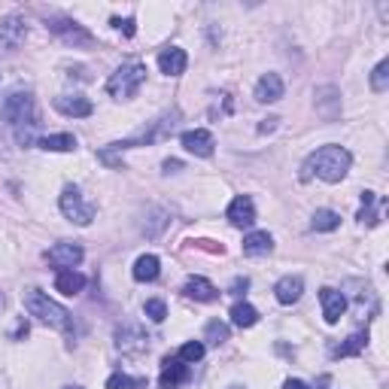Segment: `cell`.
<instances>
[{"mask_svg":"<svg viewBox=\"0 0 389 389\" xmlns=\"http://www.w3.org/2000/svg\"><path fill=\"white\" fill-rule=\"evenodd\" d=\"M40 149L46 152H73L76 149V137L73 134H49V137H40Z\"/></svg>","mask_w":389,"mask_h":389,"instance_id":"7402d4cb","label":"cell"},{"mask_svg":"<svg viewBox=\"0 0 389 389\" xmlns=\"http://www.w3.org/2000/svg\"><path fill=\"white\" fill-rule=\"evenodd\" d=\"M350 164H353V155L344 146H323L316 149L314 155H307V162L301 167V180L307 182L310 177H319L323 182H341L350 173Z\"/></svg>","mask_w":389,"mask_h":389,"instance_id":"6da1fadb","label":"cell"},{"mask_svg":"<svg viewBox=\"0 0 389 389\" xmlns=\"http://www.w3.org/2000/svg\"><path fill=\"white\" fill-rule=\"evenodd\" d=\"M113 28H116V30H122V34H125V37H134V19H113Z\"/></svg>","mask_w":389,"mask_h":389,"instance_id":"4dcf8cb0","label":"cell"},{"mask_svg":"<svg viewBox=\"0 0 389 389\" xmlns=\"http://www.w3.org/2000/svg\"><path fill=\"white\" fill-rule=\"evenodd\" d=\"M3 119L15 128V140L21 146L34 143V131H37V106H34V95L30 91H12L3 101Z\"/></svg>","mask_w":389,"mask_h":389,"instance_id":"7a4b0ae2","label":"cell"},{"mask_svg":"<svg viewBox=\"0 0 389 389\" xmlns=\"http://www.w3.org/2000/svg\"><path fill=\"white\" fill-rule=\"evenodd\" d=\"M247 286H249V280L243 277V280H234V286H231V289H234V295H240V292H243V289H247Z\"/></svg>","mask_w":389,"mask_h":389,"instance_id":"836d02e7","label":"cell"},{"mask_svg":"<svg viewBox=\"0 0 389 389\" xmlns=\"http://www.w3.org/2000/svg\"><path fill=\"white\" fill-rule=\"evenodd\" d=\"M256 323H258V310L253 307V304L238 301L231 307V325H238V329H253Z\"/></svg>","mask_w":389,"mask_h":389,"instance_id":"44dd1931","label":"cell"},{"mask_svg":"<svg viewBox=\"0 0 389 389\" xmlns=\"http://www.w3.org/2000/svg\"><path fill=\"white\" fill-rule=\"evenodd\" d=\"M106 389H146V377H128L119 371L106 380Z\"/></svg>","mask_w":389,"mask_h":389,"instance_id":"484cf974","label":"cell"},{"mask_svg":"<svg viewBox=\"0 0 389 389\" xmlns=\"http://www.w3.org/2000/svg\"><path fill=\"white\" fill-rule=\"evenodd\" d=\"M365 344H368V332H356V334H350V338L341 344L338 350H334V356L338 359H347V356H359Z\"/></svg>","mask_w":389,"mask_h":389,"instance_id":"603a6c76","label":"cell"},{"mask_svg":"<svg viewBox=\"0 0 389 389\" xmlns=\"http://www.w3.org/2000/svg\"><path fill=\"white\" fill-rule=\"evenodd\" d=\"M0 304H3V298H0Z\"/></svg>","mask_w":389,"mask_h":389,"instance_id":"8d00e7d4","label":"cell"},{"mask_svg":"<svg viewBox=\"0 0 389 389\" xmlns=\"http://www.w3.org/2000/svg\"><path fill=\"white\" fill-rule=\"evenodd\" d=\"M143 79H146V64H140V61H128V64L116 67V70L110 73V79H106V91H110L113 97H119V101H128V97L137 95V88L143 86Z\"/></svg>","mask_w":389,"mask_h":389,"instance_id":"277c9868","label":"cell"},{"mask_svg":"<svg viewBox=\"0 0 389 389\" xmlns=\"http://www.w3.org/2000/svg\"><path fill=\"white\" fill-rule=\"evenodd\" d=\"M182 292H186L189 298H195V301H216L219 298V289L213 286L210 280H204V277H189L186 286H182Z\"/></svg>","mask_w":389,"mask_h":389,"instance_id":"2e32d148","label":"cell"},{"mask_svg":"<svg viewBox=\"0 0 389 389\" xmlns=\"http://www.w3.org/2000/svg\"><path fill=\"white\" fill-rule=\"evenodd\" d=\"M371 88L377 91V95H383V91L389 88V61L383 58L380 64L374 67V73H371Z\"/></svg>","mask_w":389,"mask_h":389,"instance_id":"4316f807","label":"cell"},{"mask_svg":"<svg viewBox=\"0 0 389 389\" xmlns=\"http://www.w3.org/2000/svg\"><path fill=\"white\" fill-rule=\"evenodd\" d=\"M283 97V79L277 73H265L256 82V101L258 104H277Z\"/></svg>","mask_w":389,"mask_h":389,"instance_id":"5bb4252c","label":"cell"},{"mask_svg":"<svg viewBox=\"0 0 389 389\" xmlns=\"http://www.w3.org/2000/svg\"><path fill=\"white\" fill-rule=\"evenodd\" d=\"M204 353H207V347H204L201 341H189V344L180 347V356H177V359H182V362H201Z\"/></svg>","mask_w":389,"mask_h":389,"instance_id":"f1b7e54d","label":"cell"},{"mask_svg":"<svg viewBox=\"0 0 389 389\" xmlns=\"http://www.w3.org/2000/svg\"><path fill=\"white\" fill-rule=\"evenodd\" d=\"M377 204V195L374 192H362V210H359V222H368V225H377L380 222V216H383V207H377V210H371Z\"/></svg>","mask_w":389,"mask_h":389,"instance_id":"cb8c5ba5","label":"cell"},{"mask_svg":"<svg viewBox=\"0 0 389 389\" xmlns=\"http://www.w3.org/2000/svg\"><path fill=\"white\" fill-rule=\"evenodd\" d=\"M204 338L210 341V344H225L228 341V325L225 323H219V319H210L207 323V329H204Z\"/></svg>","mask_w":389,"mask_h":389,"instance_id":"83f0119b","label":"cell"},{"mask_svg":"<svg viewBox=\"0 0 389 389\" xmlns=\"http://www.w3.org/2000/svg\"><path fill=\"white\" fill-rule=\"evenodd\" d=\"M82 286H86V277H82L79 271H73V268L58 271V277H55V289H58V292L76 295V292H82Z\"/></svg>","mask_w":389,"mask_h":389,"instance_id":"d6986e66","label":"cell"},{"mask_svg":"<svg viewBox=\"0 0 389 389\" xmlns=\"http://www.w3.org/2000/svg\"><path fill=\"white\" fill-rule=\"evenodd\" d=\"M231 389H240V386H231Z\"/></svg>","mask_w":389,"mask_h":389,"instance_id":"d590c367","label":"cell"},{"mask_svg":"<svg viewBox=\"0 0 389 389\" xmlns=\"http://www.w3.org/2000/svg\"><path fill=\"white\" fill-rule=\"evenodd\" d=\"M180 143L186 146V152H192L198 158H210L213 155V146H216V140H213V134L207 128H195V131H182Z\"/></svg>","mask_w":389,"mask_h":389,"instance_id":"ba28073f","label":"cell"},{"mask_svg":"<svg viewBox=\"0 0 389 389\" xmlns=\"http://www.w3.org/2000/svg\"><path fill=\"white\" fill-rule=\"evenodd\" d=\"M64 389H82V386H64Z\"/></svg>","mask_w":389,"mask_h":389,"instance_id":"e575fe53","label":"cell"},{"mask_svg":"<svg viewBox=\"0 0 389 389\" xmlns=\"http://www.w3.org/2000/svg\"><path fill=\"white\" fill-rule=\"evenodd\" d=\"M301 292H304V280L301 277H283L277 286H274V295H277V301L280 304H295L301 298Z\"/></svg>","mask_w":389,"mask_h":389,"instance_id":"e0dca14e","label":"cell"},{"mask_svg":"<svg viewBox=\"0 0 389 389\" xmlns=\"http://www.w3.org/2000/svg\"><path fill=\"white\" fill-rule=\"evenodd\" d=\"M186 380H189V365L182 359L171 356V359L162 362V374H158V386L162 389H180Z\"/></svg>","mask_w":389,"mask_h":389,"instance_id":"9c48e42d","label":"cell"},{"mask_svg":"<svg viewBox=\"0 0 389 389\" xmlns=\"http://www.w3.org/2000/svg\"><path fill=\"white\" fill-rule=\"evenodd\" d=\"M82 247L79 243H55V247L46 253V258H49L52 265H55L58 271H64V268H76V265L82 262Z\"/></svg>","mask_w":389,"mask_h":389,"instance_id":"30bf717a","label":"cell"},{"mask_svg":"<svg viewBox=\"0 0 389 389\" xmlns=\"http://www.w3.org/2000/svg\"><path fill=\"white\" fill-rule=\"evenodd\" d=\"M158 271H162L158 256H140L134 262V280H140V283H152V280H158Z\"/></svg>","mask_w":389,"mask_h":389,"instance_id":"ffe728a7","label":"cell"},{"mask_svg":"<svg viewBox=\"0 0 389 389\" xmlns=\"http://www.w3.org/2000/svg\"><path fill=\"white\" fill-rule=\"evenodd\" d=\"M319 301H323V316H325V323L334 325L341 316H344V310H347V298H344V292H334V289H319Z\"/></svg>","mask_w":389,"mask_h":389,"instance_id":"7c38bea8","label":"cell"},{"mask_svg":"<svg viewBox=\"0 0 389 389\" xmlns=\"http://www.w3.org/2000/svg\"><path fill=\"white\" fill-rule=\"evenodd\" d=\"M49 30H52V34H58L61 40L70 43V46H91V43H95V37H91L88 30L79 25V21L64 19V15H52V19H49Z\"/></svg>","mask_w":389,"mask_h":389,"instance_id":"52a82bcc","label":"cell"},{"mask_svg":"<svg viewBox=\"0 0 389 389\" xmlns=\"http://www.w3.org/2000/svg\"><path fill=\"white\" fill-rule=\"evenodd\" d=\"M186 64H189V55L180 46H171V49H164L162 55H158V67H162V73H167V76L186 73Z\"/></svg>","mask_w":389,"mask_h":389,"instance_id":"9a60e30c","label":"cell"},{"mask_svg":"<svg viewBox=\"0 0 389 389\" xmlns=\"http://www.w3.org/2000/svg\"><path fill=\"white\" fill-rule=\"evenodd\" d=\"M55 110L64 113V116H73V119H86L95 113V106L82 95H61V97H55Z\"/></svg>","mask_w":389,"mask_h":389,"instance_id":"4fadbf2b","label":"cell"},{"mask_svg":"<svg viewBox=\"0 0 389 389\" xmlns=\"http://www.w3.org/2000/svg\"><path fill=\"white\" fill-rule=\"evenodd\" d=\"M61 213L76 225H88L91 219H95V207L82 201V195L76 186H67L64 192H61Z\"/></svg>","mask_w":389,"mask_h":389,"instance_id":"8992f818","label":"cell"},{"mask_svg":"<svg viewBox=\"0 0 389 389\" xmlns=\"http://www.w3.org/2000/svg\"><path fill=\"white\" fill-rule=\"evenodd\" d=\"M177 171H182V162H177V158H167V162H164V173H177Z\"/></svg>","mask_w":389,"mask_h":389,"instance_id":"1f68e13d","label":"cell"},{"mask_svg":"<svg viewBox=\"0 0 389 389\" xmlns=\"http://www.w3.org/2000/svg\"><path fill=\"white\" fill-rule=\"evenodd\" d=\"M143 314H146L152 323H164V316H167V307H164V301H158V298H152L143 304Z\"/></svg>","mask_w":389,"mask_h":389,"instance_id":"f546056e","label":"cell"},{"mask_svg":"<svg viewBox=\"0 0 389 389\" xmlns=\"http://www.w3.org/2000/svg\"><path fill=\"white\" fill-rule=\"evenodd\" d=\"M228 222L234 228H249L256 222V207H253V198L249 195H238L231 204H228Z\"/></svg>","mask_w":389,"mask_h":389,"instance_id":"8fae6325","label":"cell"},{"mask_svg":"<svg viewBox=\"0 0 389 389\" xmlns=\"http://www.w3.org/2000/svg\"><path fill=\"white\" fill-rule=\"evenodd\" d=\"M338 225H341V216L334 210H316L314 213V222H310L314 231H334Z\"/></svg>","mask_w":389,"mask_h":389,"instance_id":"d4e9b609","label":"cell"},{"mask_svg":"<svg viewBox=\"0 0 389 389\" xmlns=\"http://www.w3.org/2000/svg\"><path fill=\"white\" fill-rule=\"evenodd\" d=\"M274 249V238L268 231H249L243 238V253L247 256H268Z\"/></svg>","mask_w":389,"mask_h":389,"instance_id":"ac0fdd59","label":"cell"},{"mask_svg":"<svg viewBox=\"0 0 389 389\" xmlns=\"http://www.w3.org/2000/svg\"><path fill=\"white\" fill-rule=\"evenodd\" d=\"M283 389H310V386L304 383V380H286V383H283Z\"/></svg>","mask_w":389,"mask_h":389,"instance_id":"d6a6232c","label":"cell"},{"mask_svg":"<svg viewBox=\"0 0 389 389\" xmlns=\"http://www.w3.org/2000/svg\"><path fill=\"white\" fill-rule=\"evenodd\" d=\"M25 310L30 316H37L40 323H46L49 329L55 332H64V334H73V316L67 307H61L58 301H52L46 292L40 289H28L25 292Z\"/></svg>","mask_w":389,"mask_h":389,"instance_id":"3957f363","label":"cell"},{"mask_svg":"<svg viewBox=\"0 0 389 389\" xmlns=\"http://www.w3.org/2000/svg\"><path fill=\"white\" fill-rule=\"evenodd\" d=\"M25 37H28L25 19H19V15H10V19L0 21V58L15 55V52L21 49V43H25Z\"/></svg>","mask_w":389,"mask_h":389,"instance_id":"5b68a950","label":"cell"}]
</instances>
